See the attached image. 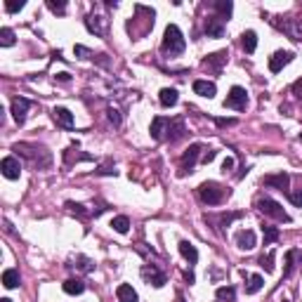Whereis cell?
<instances>
[{
    "mask_svg": "<svg viewBox=\"0 0 302 302\" xmlns=\"http://www.w3.org/2000/svg\"><path fill=\"white\" fill-rule=\"evenodd\" d=\"M187 48L184 43V36H182V31H179L175 24H168L166 33H163V43H160V50L166 52V55H182Z\"/></svg>",
    "mask_w": 302,
    "mask_h": 302,
    "instance_id": "obj_1",
    "label": "cell"
},
{
    "mask_svg": "<svg viewBox=\"0 0 302 302\" xmlns=\"http://www.w3.org/2000/svg\"><path fill=\"white\" fill-rule=\"evenodd\" d=\"M198 196H201V201L208 205H217L222 203L224 198V189L217 182H203V184L198 187Z\"/></svg>",
    "mask_w": 302,
    "mask_h": 302,
    "instance_id": "obj_2",
    "label": "cell"
},
{
    "mask_svg": "<svg viewBox=\"0 0 302 302\" xmlns=\"http://www.w3.org/2000/svg\"><path fill=\"white\" fill-rule=\"evenodd\" d=\"M258 208L260 213H265V215L274 217V220H278V222H290V215L286 213L284 208H281V203H276L274 198H260L258 201Z\"/></svg>",
    "mask_w": 302,
    "mask_h": 302,
    "instance_id": "obj_3",
    "label": "cell"
},
{
    "mask_svg": "<svg viewBox=\"0 0 302 302\" xmlns=\"http://www.w3.org/2000/svg\"><path fill=\"white\" fill-rule=\"evenodd\" d=\"M224 106H227V109H234V111H246V106H248V92L241 85H234L231 90H229L227 99H224Z\"/></svg>",
    "mask_w": 302,
    "mask_h": 302,
    "instance_id": "obj_4",
    "label": "cell"
},
{
    "mask_svg": "<svg viewBox=\"0 0 302 302\" xmlns=\"http://www.w3.org/2000/svg\"><path fill=\"white\" fill-rule=\"evenodd\" d=\"M201 149H203L201 144H191L184 154H182V160H179V173L187 175V173H191V170H194V166H196V158H198V154H201Z\"/></svg>",
    "mask_w": 302,
    "mask_h": 302,
    "instance_id": "obj_5",
    "label": "cell"
},
{
    "mask_svg": "<svg viewBox=\"0 0 302 302\" xmlns=\"http://www.w3.org/2000/svg\"><path fill=\"white\" fill-rule=\"evenodd\" d=\"M284 33H288L293 40H302V19H284V21H274Z\"/></svg>",
    "mask_w": 302,
    "mask_h": 302,
    "instance_id": "obj_6",
    "label": "cell"
},
{
    "mask_svg": "<svg viewBox=\"0 0 302 302\" xmlns=\"http://www.w3.org/2000/svg\"><path fill=\"white\" fill-rule=\"evenodd\" d=\"M293 57H295V55L288 52V50H278V52H274V55L269 57V71H271V74H278L286 64L293 62Z\"/></svg>",
    "mask_w": 302,
    "mask_h": 302,
    "instance_id": "obj_7",
    "label": "cell"
},
{
    "mask_svg": "<svg viewBox=\"0 0 302 302\" xmlns=\"http://www.w3.org/2000/svg\"><path fill=\"white\" fill-rule=\"evenodd\" d=\"M142 278L144 281H149L151 286H156V288L166 286V274H163L156 265H144L142 267Z\"/></svg>",
    "mask_w": 302,
    "mask_h": 302,
    "instance_id": "obj_8",
    "label": "cell"
},
{
    "mask_svg": "<svg viewBox=\"0 0 302 302\" xmlns=\"http://www.w3.org/2000/svg\"><path fill=\"white\" fill-rule=\"evenodd\" d=\"M31 102L26 97H17L12 99V118L17 121V125H24L26 123V111H29Z\"/></svg>",
    "mask_w": 302,
    "mask_h": 302,
    "instance_id": "obj_9",
    "label": "cell"
},
{
    "mask_svg": "<svg viewBox=\"0 0 302 302\" xmlns=\"http://www.w3.org/2000/svg\"><path fill=\"white\" fill-rule=\"evenodd\" d=\"M87 29L95 33V36H106V29H109V19L102 17V14H90L85 19Z\"/></svg>",
    "mask_w": 302,
    "mask_h": 302,
    "instance_id": "obj_10",
    "label": "cell"
},
{
    "mask_svg": "<svg viewBox=\"0 0 302 302\" xmlns=\"http://www.w3.org/2000/svg\"><path fill=\"white\" fill-rule=\"evenodd\" d=\"M0 173L5 175L7 179H17L19 175H21V166H19V160L14 158V156H7V158H3V163H0Z\"/></svg>",
    "mask_w": 302,
    "mask_h": 302,
    "instance_id": "obj_11",
    "label": "cell"
},
{
    "mask_svg": "<svg viewBox=\"0 0 302 302\" xmlns=\"http://www.w3.org/2000/svg\"><path fill=\"white\" fill-rule=\"evenodd\" d=\"M227 50H222V52H215V55H210L203 59V66L208 68V71H215V74H220L222 71V66L227 64Z\"/></svg>",
    "mask_w": 302,
    "mask_h": 302,
    "instance_id": "obj_12",
    "label": "cell"
},
{
    "mask_svg": "<svg viewBox=\"0 0 302 302\" xmlns=\"http://www.w3.org/2000/svg\"><path fill=\"white\" fill-rule=\"evenodd\" d=\"M52 118H55V123L62 125V128H66V130L74 128V113L68 111V109H64V106H55V109H52Z\"/></svg>",
    "mask_w": 302,
    "mask_h": 302,
    "instance_id": "obj_13",
    "label": "cell"
},
{
    "mask_svg": "<svg viewBox=\"0 0 302 302\" xmlns=\"http://www.w3.org/2000/svg\"><path fill=\"white\" fill-rule=\"evenodd\" d=\"M168 125H170V118L166 116H156L154 123H151V137L154 140H158V142H163L168 135Z\"/></svg>",
    "mask_w": 302,
    "mask_h": 302,
    "instance_id": "obj_14",
    "label": "cell"
},
{
    "mask_svg": "<svg viewBox=\"0 0 302 302\" xmlns=\"http://www.w3.org/2000/svg\"><path fill=\"white\" fill-rule=\"evenodd\" d=\"M205 33H208V38H222L224 36V19L222 17H208L205 19Z\"/></svg>",
    "mask_w": 302,
    "mask_h": 302,
    "instance_id": "obj_15",
    "label": "cell"
},
{
    "mask_svg": "<svg viewBox=\"0 0 302 302\" xmlns=\"http://www.w3.org/2000/svg\"><path fill=\"white\" fill-rule=\"evenodd\" d=\"M184 123H182V118H170V125H168V135L166 140L168 142H177V140H182L184 137Z\"/></svg>",
    "mask_w": 302,
    "mask_h": 302,
    "instance_id": "obj_16",
    "label": "cell"
},
{
    "mask_svg": "<svg viewBox=\"0 0 302 302\" xmlns=\"http://www.w3.org/2000/svg\"><path fill=\"white\" fill-rule=\"evenodd\" d=\"M262 184H265V187H274V189L284 191V189H288L290 177H288L286 173H278V175H267V177L262 179Z\"/></svg>",
    "mask_w": 302,
    "mask_h": 302,
    "instance_id": "obj_17",
    "label": "cell"
},
{
    "mask_svg": "<svg viewBox=\"0 0 302 302\" xmlns=\"http://www.w3.org/2000/svg\"><path fill=\"white\" fill-rule=\"evenodd\" d=\"M194 92L201 95V97L213 99L217 95V87H215V83H210V80H194Z\"/></svg>",
    "mask_w": 302,
    "mask_h": 302,
    "instance_id": "obj_18",
    "label": "cell"
},
{
    "mask_svg": "<svg viewBox=\"0 0 302 302\" xmlns=\"http://www.w3.org/2000/svg\"><path fill=\"white\" fill-rule=\"evenodd\" d=\"M255 243H258V241H255V234L250 229H243V231L236 234V246H239L241 250H253Z\"/></svg>",
    "mask_w": 302,
    "mask_h": 302,
    "instance_id": "obj_19",
    "label": "cell"
},
{
    "mask_svg": "<svg viewBox=\"0 0 302 302\" xmlns=\"http://www.w3.org/2000/svg\"><path fill=\"white\" fill-rule=\"evenodd\" d=\"M179 253H182V258L189 265H196L198 262V250H196V246H191L189 241H179Z\"/></svg>",
    "mask_w": 302,
    "mask_h": 302,
    "instance_id": "obj_20",
    "label": "cell"
},
{
    "mask_svg": "<svg viewBox=\"0 0 302 302\" xmlns=\"http://www.w3.org/2000/svg\"><path fill=\"white\" fill-rule=\"evenodd\" d=\"M158 99H160V104L166 106V109H170V106H175L179 102V95H177L175 87H163L160 95H158Z\"/></svg>",
    "mask_w": 302,
    "mask_h": 302,
    "instance_id": "obj_21",
    "label": "cell"
},
{
    "mask_svg": "<svg viewBox=\"0 0 302 302\" xmlns=\"http://www.w3.org/2000/svg\"><path fill=\"white\" fill-rule=\"evenodd\" d=\"M243 276L248 278V286H246L248 295H255L258 290H262V286H265V278L260 276V274H246V271H243Z\"/></svg>",
    "mask_w": 302,
    "mask_h": 302,
    "instance_id": "obj_22",
    "label": "cell"
},
{
    "mask_svg": "<svg viewBox=\"0 0 302 302\" xmlns=\"http://www.w3.org/2000/svg\"><path fill=\"white\" fill-rule=\"evenodd\" d=\"M116 297H118V302H137V293H135V288L130 284H121L116 288Z\"/></svg>",
    "mask_w": 302,
    "mask_h": 302,
    "instance_id": "obj_23",
    "label": "cell"
},
{
    "mask_svg": "<svg viewBox=\"0 0 302 302\" xmlns=\"http://www.w3.org/2000/svg\"><path fill=\"white\" fill-rule=\"evenodd\" d=\"M241 48L246 50L248 55H253L255 50H258V33L255 31H246L241 36Z\"/></svg>",
    "mask_w": 302,
    "mask_h": 302,
    "instance_id": "obj_24",
    "label": "cell"
},
{
    "mask_svg": "<svg viewBox=\"0 0 302 302\" xmlns=\"http://www.w3.org/2000/svg\"><path fill=\"white\" fill-rule=\"evenodd\" d=\"M85 290V284L80 281V278H68V281H64V293H68V295H80Z\"/></svg>",
    "mask_w": 302,
    "mask_h": 302,
    "instance_id": "obj_25",
    "label": "cell"
},
{
    "mask_svg": "<svg viewBox=\"0 0 302 302\" xmlns=\"http://www.w3.org/2000/svg\"><path fill=\"white\" fill-rule=\"evenodd\" d=\"M3 286H5V288H17L19 286V271L17 269H5L3 271Z\"/></svg>",
    "mask_w": 302,
    "mask_h": 302,
    "instance_id": "obj_26",
    "label": "cell"
},
{
    "mask_svg": "<svg viewBox=\"0 0 302 302\" xmlns=\"http://www.w3.org/2000/svg\"><path fill=\"white\" fill-rule=\"evenodd\" d=\"M111 227L116 229L118 234H128L130 231V220L125 215H118V217H113L111 220Z\"/></svg>",
    "mask_w": 302,
    "mask_h": 302,
    "instance_id": "obj_27",
    "label": "cell"
},
{
    "mask_svg": "<svg viewBox=\"0 0 302 302\" xmlns=\"http://www.w3.org/2000/svg\"><path fill=\"white\" fill-rule=\"evenodd\" d=\"M213 7H215L217 12L222 14V19H227L229 14H231V10H234V5H231L229 0H215V3H213Z\"/></svg>",
    "mask_w": 302,
    "mask_h": 302,
    "instance_id": "obj_28",
    "label": "cell"
},
{
    "mask_svg": "<svg viewBox=\"0 0 302 302\" xmlns=\"http://www.w3.org/2000/svg\"><path fill=\"white\" fill-rule=\"evenodd\" d=\"M215 295H217V300H229L231 302L236 297V290H234V286H222V288H217Z\"/></svg>",
    "mask_w": 302,
    "mask_h": 302,
    "instance_id": "obj_29",
    "label": "cell"
},
{
    "mask_svg": "<svg viewBox=\"0 0 302 302\" xmlns=\"http://www.w3.org/2000/svg\"><path fill=\"white\" fill-rule=\"evenodd\" d=\"M262 234H265V246H271V243L278 239V229H276V227H269V224H265V227H262Z\"/></svg>",
    "mask_w": 302,
    "mask_h": 302,
    "instance_id": "obj_30",
    "label": "cell"
},
{
    "mask_svg": "<svg viewBox=\"0 0 302 302\" xmlns=\"http://www.w3.org/2000/svg\"><path fill=\"white\" fill-rule=\"evenodd\" d=\"M0 45H3V48L14 45V31L12 29H3V31H0Z\"/></svg>",
    "mask_w": 302,
    "mask_h": 302,
    "instance_id": "obj_31",
    "label": "cell"
},
{
    "mask_svg": "<svg viewBox=\"0 0 302 302\" xmlns=\"http://www.w3.org/2000/svg\"><path fill=\"white\" fill-rule=\"evenodd\" d=\"M66 208L71 210L74 215H78V217H90V215H92V213H87V210H85V205L74 203V201H68V203H66Z\"/></svg>",
    "mask_w": 302,
    "mask_h": 302,
    "instance_id": "obj_32",
    "label": "cell"
},
{
    "mask_svg": "<svg viewBox=\"0 0 302 302\" xmlns=\"http://www.w3.org/2000/svg\"><path fill=\"white\" fill-rule=\"evenodd\" d=\"M295 255H297V250H290L288 255H286V269H284V278H288L290 276V271H293V260H295Z\"/></svg>",
    "mask_w": 302,
    "mask_h": 302,
    "instance_id": "obj_33",
    "label": "cell"
},
{
    "mask_svg": "<svg viewBox=\"0 0 302 302\" xmlns=\"http://www.w3.org/2000/svg\"><path fill=\"white\" fill-rule=\"evenodd\" d=\"M48 7L55 14H64V12H66V3H55V0H48Z\"/></svg>",
    "mask_w": 302,
    "mask_h": 302,
    "instance_id": "obj_34",
    "label": "cell"
},
{
    "mask_svg": "<svg viewBox=\"0 0 302 302\" xmlns=\"http://www.w3.org/2000/svg\"><path fill=\"white\" fill-rule=\"evenodd\" d=\"M260 265L265 267L267 271H274V253H269V255H267V258H265V255H262V258H260Z\"/></svg>",
    "mask_w": 302,
    "mask_h": 302,
    "instance_id": "obj_35",
    "label": "cell"
},
{
    "mask_svg": "<svg viewBox=\"0 0 302 302\" xmlns=\"http://www.w3.org/2000/svg\"><path fill=\"white\" fill-rule=\"evenodd\" d=\"M21 7H24V3H21V0H7V3H5L7 12H19Z\"/></svg>",
    "mask_w": 302,
    "mask_h": 302,
    "instance_id": "obj_36",
    "label": "cell"
},
{
    "mask_svg": "<svg viewBox=\"0 0 302 302\" xmlns=\"http://www.w3.org/2000/svg\"><path fill=\"white\" fill-rule=\"evenodd\" d=\"M288 198H290V203L295 205V208H302V189L300 191H290Z\"/></svg>",
    "mask_w": 302,
    "mask_h": 302,
    "instance_id": "obj_37",
    "label": "cell"
},
{
    "mask_svg": "<svg viewBox=\"0 0 302 302\" xmlns=\"http://www.w3.org/2000/svg\"><path fill=\"white\" fill-rule=\"evenodd\" d=\"M106 113H109V121H111V123L118 128V125H121V113H118L116 109H109V111H106Z\"/></svg>",
    "mask_w": 302,
    "mask_h": 302,
    "instance_id": "obj_38",
    "label": "cell"
},
{
    "mask_svg": "<svg viewBox=\"0 0 302 302\" xmlns=\"http://www.w3.org/2000/svg\"><path fill=\"white\" fill-rule=\"evenodd\" d=\"M293 95H295L297 99H300L302 102V78L300 80H295V83H293Z\"/></svg>",
    "mask_w": 302,
    "mask_h": 302,
    "instance_id": "obj_39",
    "label": "cell"
},
{
    "mask_svg": "<svg viewBox=\"0 0 302 302\" xmlns=\"http://www.w3.org/2000/svg\"><path fill=\"white\" fill-rule=\"evenodd\" d=\"M215 123H217V125H220V128H227V125H234V123H236V121H234V118H217Z\"/></svg>",
    "mask_w": 302,
    "mask_h": 302,
    "instance_id": "obj_40",
    "label": "cell"
},
{
    "mask_svg": "<svg viewBox=\"0 0 302 302\" xmlns=\"http://www.w3.org/2000/svg\"><path fill=\"white\" fill-rule=\"evenodd\" d=\"M215 156H217V151H213V149H210V151H205V154H203V163H205V166H208V163H213V160H215Z\"/></svg>",
    "mask_w": 302,
    "mask_h": 302,
    "instance_id": "obj_41",
    "label": "cell"
},
{
    "mask_svg": "<svg viewBox=\"0 0 302 302\" xmlns=\"http://www.w3.org/2000/svg\"><path fill=\"white\" fill-rule=\"evenodd\" d=\"M231 168H234V158H224L222 160V173H229Z\"/></svg>",
    "mask_w": 302,
    "mask_h": 302,
    "instance_id": "obj_42",
    "label": "cell"
},
{
    "mask_svg": "<svg viewBox=\"0 0 302 302\" xmlns=\"http://www.w3.org/2000/svg\"><path fill=\"white\" fill-rule=\"evenodd\" d=\"M57 80H62V83H68V80H71V76H68V74H57Z\"/></svg>",
    "mask_w": 302,
    "mask_h": 302,
    "instance_id": "obj_43",
    "label": "cell"
},
{
    "mask_svg": "<svg viewBox=\"0 0 302 302\" xmlns=\"http://www.w3.org/2000/svg\"><path fill=\"white\" fill-rule=\"evenodd\" d=\"M0 302H12V300H10V297H3V300H0Z\"/></svg>",
    "mask_w": 302,
    "mask_h": 302,
    "instance_id": "obj_44",
    "label": "cell"
},
{
    "mask_svg": "<svg viewBox=\"0 0 302 302\" xmlns=\"http://www.w3.org/2000/svg\"><path fill=\"white\" fill-rule=\"evenodd\" d=\"M300 142H302V135H300Z\"/></svg>",
    "mask_w": 302,
    "mask_h": 302,
    "instance_id": "obj_45",
    "label": "cell"
}]
</instances>
